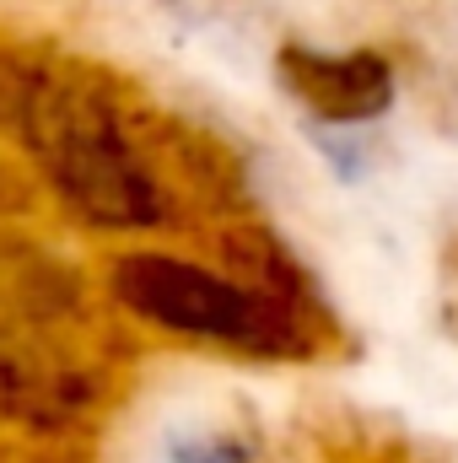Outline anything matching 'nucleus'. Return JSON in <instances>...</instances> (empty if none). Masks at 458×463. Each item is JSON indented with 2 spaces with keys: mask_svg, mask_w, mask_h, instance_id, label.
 I'll use <instances>...</instances> for the list:
<instances>
[{
  "mask_svg": "<svg viewBox=\"0 0 458 463\" xmlns=\"http://www.w3.org/2000/svg\"><path fill=\"white\" fill-rule=\"evenodd\" d=\"M109 297L157 335L222 345L259 361H286L313 345L302 307L259 291L243 275H227L184 253H162V248L119 253L109 264Z\"/></svg>",
  "mask_w": 458,
  "mask_h": 463,
  "instance_id": "f257e3e1",
  "label": "nucleus"
},
{
  "mask_svg": "<svg viewBox=\"0 0 458 463\" xmlns=\"http://www.w3.org/2000/svg\"><path fill=\"white\" fill-rule=\"evenodd\" d=\"M49 162L65 200H76L81 216L98 227H151L162 216V189L119 140L109 109H65L54 124Z\"/></svg>",
  "mask_w": 458,
  "mask_h": 463,
  "instance_id": "f03ea898",
  "label": "nucleus"
},
{
  "mask_svg": "<svg viewBox=\"0 0 458 463\" xmlns=\"http://www.w3.org/2000/svg\"><path fill=\"white\" fill-rule=\"evenodd\" d=\"M275 76L319 129H361V124L383 118L399 98V76H394L388 54H377V49L281 43Z\"/></svg>",
  "mask_w": 458,
  "mask_h": 463,
  "instance_id": "7ed1b4c3",
  "label": "nucleus"
},
{
  "mask_svg": "<svg viewBox=\"0 0 458 463\" xmlns=\"http://www.w3.org/2000/svg\"><path fill=\"white\" fill-rule=\"evenodd\" d=\"M248 442L237 431H195V437H167L162 463H248Z\"/></svg>",
  "mask_w": 458,
  "mask_h": 463,
  "instance_id": "20e7f679",
  "label": "nucleus"
}]
</instances>
